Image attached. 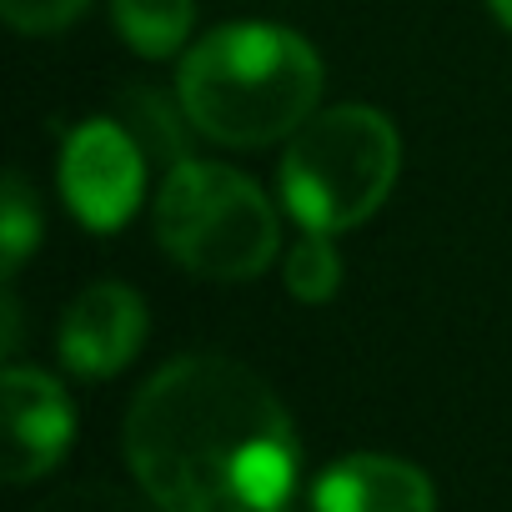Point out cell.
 <instances>
[{"label":"cell","mask_w":512,"mask_h":512,"mask_svg":"<svg viewBox=\"0 0 512 512\" xmlns=\"http://www.w3.org/2000/svg\"><path fill=\"white\" fill-rule=\"evenodd\" d=\"M121 447L161 512H282L302 467L282 397L221 352L166 362L131 397Z\"/></svg>","instance_id":"1"},{"label":"cell","mask_w":512,"mask_h":512,"mask_svg":"<svg viewBox=\"0 0 512 512\" xmlns=\"http://www.w3.org/2000/svg\"><path fill=\"white\" fill-rule=\"evenodd\" d=\"M322 81V56L297 31L236 21L216 26L181 56L176 101L216 146H272L317 116Z\"/></svg>","instance_id":"2"},{"label":"cell","mask_w":512,"mask_h":512,"mask_svg":"<svg viewBox=\"0 0 512 512\" xmlns=\"http://www.w3.org/2000/svg\"><path fill=\"white\" fill-rule=\"evenodd\" d=\"M156 241L206 282H251L277 256V211L251 176L221 161H171L156 191Z\"/></svg>","instance_id":"3"},{"label":"cell","mask_w":512,"mask_h":512,"mask_svg":"<svg viewBox=\"0 0 512 512\" xmlns=\"http://www.w3.org/2000/svg\"><path fill=\"white\" fill-rule=\"evenodd\" d=\"M402 136L377 106H332L312 116L282 156V201L302 231H352L397 186Z\"/></svg>","instance_id":"4"},{"label":"cell","mask_w":512,"mask_h":512,"mask_svg":"<svg viewBox=\"0 0 512 512\" xmlns=\"http://www.w3.org/2000/svg\"><path fill=\"white\" fill-rule=\"evenodd\" d=\"M61 196L91 231H116L146 196V151L121 121H81L61 151Z\"/></svg>","instance_id":"5"},{"label":"cell","mask_w":512,"mask_h":512,"mask_svg":"<svg viewBox=\"0 0 512 512\" xmlns=\"http://www.w3.org/2000/svg\"><path fill=\"white\" fill-rule=\"evenodd\" d=\"M146 342V302L126 282H91L61 317V362L76 377H116Z\"/></svg>","instance_id":"6"},{"label":"cell","mask_w":512,"mask_h":512,"mask_svg":"<svg viewBox=\"0 0 512 512\" xmlns=\"http://www.w3.org/2000/svg\"><path fill=\"white\" fill-rule=\"evenodd\" d=\"M6 477L36 482L46 477L76 432V412L66 387L41 367H6Z\"/></svg>","instance_id":"7"},{"label":"cell","mask_w":512,"mask_h":512,"mask_svg":"<svg viewBox=\"0 0 512 512\" xmlns=\"http://www.w3.org/2000/svg\"><path fill=\"white\" fill-rule=\"evenodd\" d=\"M312 512H437V492L402 457L352 452L312 482Z\"/></svg>","instance_id":"8"},{"label":"cell","mask_w":512,"mask_h":512,"mask_svg":"<svg viewBox=\"0 0 512 512\" xmlns=\"http://www.w3.org/2000/svg\"><path fill=\"white\" fill-rule=\"evenodd\" d=\"M111 21L136 56L166 61L196 26V0H111Z\"/></svg>","instance_id":"9"},{"label":"cell","mask_w":512,"mask_h":512,"mask_svg":"<svg viewBox=\"0 0 512 512\" xmlns=\"http://www.w3.org/2000/svg\"><path fill=\"white\" fill-rule=\"evenodd\" d=\"M287 287L297 302H332L342 287V251L332 231H302L297 246L287 251Z\"/></svg>","instance_id":"10"},{"label":"cell","mask_w":512,"mask_h":512,"mask_svg":"<svg viewBox=\"0 0 512 512\" xmlns=\"http://www.w3.org/2000/svg\"><path fill=\"white\" fill-rule=\"evenodd\" d=\"M41 246V206L26 186L21 171L6 176V186H0V272H6V282H16L21 262Z\"/></svg>","instance_id":"11"},{"label":"cell","mask_w":512,"mask_h":512,"mask_svg":"<svg viewBox=\"0 0 512 512\" xmlns=\"http://www.w3.org/2000/svg\"><path fill=\"white\" fill-rule=\"evenodd\" d=\"M121 126L141 141L146 156H161L166 151V161H186V136H181L176 111H171L166 96H156V91H126L121 96Z\"/></svg>","instance_id":"12"},{"label":"cell","mask_w":512,"mask_h":512,"mask_svg":"<svg viewBox=\"0 0 512 512\" xmlns=\"http://www.w3.org/2000/svg\"><path fill=\"white\" fill-rule=\"evenodd\" d=\"M31 512H161L146 492H126L116 482H71L61 492H51L46 502H36Z\"/></svg>","instance_id":"13"},{"label":"cell","mask_w":512,"mask_h":512,"mask_svg":"<svg viewBox=\"0 0 512 512\" xmlns=\"http://www.w3.org/2000/svg\"><path fill=\"white\" fill-rule=\"evenodd\" d=\"M86 6H91V0H0V16H6L21 36H56Z\"/></svg>","instance_id":"14"},{"label":"cell","mask_w":512,"mask_h":512,"mask_svg":"<svg viewBox=\"0 0 512 512\" xmlns=\"http://www.w3.org/2000/svg\"><path fill=\"white\" fill-rule=\"evenodd\" d=\"M487 6H492V16H497V21L512 31V0H487Z\"/></svg>","instance_id":"15"}]
</instances>
